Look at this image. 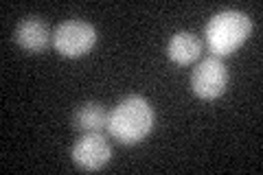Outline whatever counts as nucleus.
Here are the masks:
<instances>
[{
    "label": "nucleus",
    "mask_w": 263,
    "mask_h": 175,
    "mask_svg": "<svg viewBox=\"0 0 263 175\" xmlns=\"http://www.w3.org/2000/svg\"><path fill=\"white\" fill-rule=\"evenodd\" d=\"M108 112H105V107L101 103H84L75 112V127L81 129V131H103L108 129Z\"/></svg>",
    "instance_id": "nucleus-8"
},
{
    "label": "nucleus",
    "mask_w": 263,
    "mask_h": 175,
    "mask_svg": "<svg viewBox=\"0 0 263 175\" xmlns=\"http://www.w3.org/2000/svg\"><path fill=\"white\" fill-rule=\"evenodd\" d=\"M15 42L27 53H40L53 42V33L44 20L31 15V18H24L15 27Z\"/></svg>",
    "instance_id": "nucleus-6"
},
{
    "label": "nucleus",
    "mask_w": 263,
    "mask_h": 175,
    "mask_svg": "<svg viewBox=\"0 0 263 175\" xmlns=\"http://www.w3.org/2000/svg\"><path fill=\"white\" fill-rule=\"evenodd\" d=\"M228 86V70L226 64L219 57H204V60L195 66L191 74V88L200 99H217L226 92Z\"/></svg>",
    "instance_id": "nucleus-4"
},
{
    "label": "nucleus",
    "mask_w": 263,
    "mask_h": 175,
    "mask_svg": "<svg viewBox=\"0 0 263 175\" xmlns=\"http://www.w3.org/2000/svg\"><path fill=\"white\" fill-rule=\"evenodd\" d=\"M112 147L101 131H88L72 147V160L84 171H99L110 162Z\"/></svg>",
    "instance_id": "nucleus-5"
},
{
    "label": "nucleus",
    "mask_w": 263,
    "mask_h": 175,
    "mask_svg": "<svg viewBox=\"0 0 263 175\" xmlns=\"http://www.w3.org/2000/svg\"><path fill=\"white\" fill-rule=\"evenodd\" d=\"M167 55L171 62H176L180 66L193 64L195 60H200L202 55V42L197 35L189 31H180L176 35H171L169 44H167Z\"/></svg>",
    "instance_id": "nucleus-7"
},
{
    "label": "nucleus",
    "mask_w": 263,
    "mask_h": 175,
    "mask_svg": "<svg viewBox=\"0 0 263 175\" xmlns=\"http://www.w3.org/2000/svg\"><path fill=\"white\" fill-rule=\"evenodd\" d=\"M252 31V20L243 11L226 9L215 13L206 24L204 37H206V46L213 53V57H226L235 53L246 40H248Z\"/></svg>",
    "instance_id": "nucleus-2"
},
{
    "label": "nucleus",
    "mask_w": 263,
    "mask_h": 175,
    "mask_svg": "<svg viewBox=\"0 0 263 175\" xmlns=\"http://www.w3.org/2000/svg\"><path fill=\"white\" fill-rule=\"evenodd\" d=\"M154 127V107L138 94H132L114 107L108 116V131L121 145H136Z\"/></svg>",
    "instance_id": "nucleus-1"
},
{
    "label": "nucleus",
    "mask_w": 263,
    "mask_h": 175,
    "mask_svg": "<svg viewBox=\"0 0 263 175\" xmlns=\"http://www.w3.org/2000/svg\"><path fill=\"white\" fill-rule=\"evenodd\" d=\"M97 29L86 20H66L53 31V46L64 57H81L97 44Z\"/></svg>",
    "instance_id": "nucleus-3"
}]
</instances>
